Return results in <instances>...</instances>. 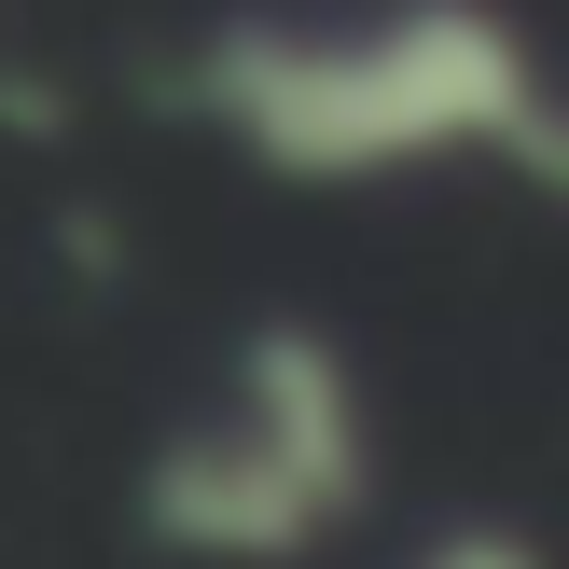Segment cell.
Returning <instances> with one entry per match:
<instances>
[{
	"label": "cell",
	"mask_w": 569,
	"mask_h": 569,
	"mask_svg": "<svg viewBox=\"0 0 569 569\" xmlns=\"http://www.w3.org/2000/svg\"><path fill=\"white\" fill-rule=\"evenodd\" d=\"M194 126L306 194L361 181H528L569 194V70L500 0H361V14H237L181 70Z\"/></svg>",
	"instance_id": "cell-1"
},
{
	"label": "cell",
	"mask_w": 569,
	"mask_h": 569,
	"mask_svg": "<svg viewBox=\"0 0 569 569\" xmlns=\"http://www.w3.org/2000/svg\"><path fill=\"white\" fill-rule=\"evenodd\" d=\"M361 500H376V403H361L348 348L306 320H264L153 445L139 542L181 569H306Z\"/></svg>",
	"instance_id": "cell-2"
},
{
	"label": "cell",
	"mask_w": 569,
	"mask_h": 569,
	"mask_svg": "<svg viewBox=\"0 0 569 569\" xmlns=\"http://www.w3.org/2000/svg\"><path fill=\"white\" fill-rule=\"evenodd\" d=\"M417 569H542L528 528H445V542H417Z\"/></svg>",
	"instance_id": "cell-3"
}]
</instances>
